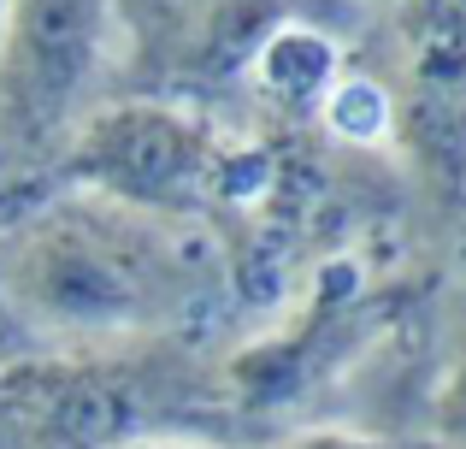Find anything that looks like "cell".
Masks as SVG:
<instances>
[{"instance_id":"1","label":"cell","mask_w":466,"mask_h":449,"mask_svg":"<svg viewBox=\"0 0 466 449\" xmlns=\"http://www.w3.org/2000/svg\"><path fill=\"white\" fill-rule=\"evenodd\" d=\"M189 290V254L171 219L130 213L89 189L42 201L0 230V320L42 337H130L171 320Z\"/></svg>"},{"instance_id":"2","label":"cell","mask_w":466,"mask_h":449,"mask_svg":"<svg viewBox=\"0 0 466 449\" xmlns=\"http://www.w3.org/2000/svg\"><path fill=\"white\" fill-rule=\"evenodd\" d=\"M59 172L66 189H89L154 219H183L225 189V148L201 118L166 101H118L71 125Z\"/></svg>"},{"instance_id":"3","label":"cell","mask_w":466,"mask_h":449,"mask_svg":"<svg viewBox=\"0 0 466 449\" xmlns=\"http://www.w3.org/2000/svg\"><path fill=\"white\" fill-rule=\"evenodd\" d=\"M113 30V0H12L0 42V148L42 154L71 137Z\"/></svg>"},{"instance_id":"4","label":"cell","mask_w":466,"mask_h":449,"mask_svg":"<svg viewBox=\"0 0 466 449\" xmlns=\"http://www.w3.org/2000/svg\"><path fill=\"white\" fill-rule=\"evenodd\" d=\"M254 77H260V89L272 95L278 107L313 113V107L325 101V89L342 77L337 71V42L308 30V24H278V30L260 42V54H254Z\"/></svg>"},{"instance_id":"5","label":"cell","mask_w":466,"mask_h":449,"mask_svg":"<svg viewBox=\"0 0 466 449\" xmlns=\"http://www.w3.org/2000/svg\"><path fill=\"white\" fill-rule=\"evenodd\" d=\"M319 118L349 142H384L390 125H396V101L372 77H337L325 89V101H319Z\"/></svg>"},{"instance_id":"6","label":"cell","mask_w":466,"mask_h":449,"mask_svg":"<svg viewBox=\"0 0 466 449\" xmlns=\"http://www.w3.org/2000/svg\"><path fill=\"white\" fill-rule=\"evenodd\" d=\"M437 438L449 449H466V349H461L455 372L443 384V403H437Z\"/></svg>"},{"instance_id":"7","label":"cell","mask_w":466,"mask_h":449,"mask_svg":"<svg viewBox=\"0 0 466 449\" xmlns=\"http://www.w3.org/2000/svg\"><path fill=\"white\" fill-rule=\"evenodd\" d=\"M272 449H413V444H384V438H360V432H296Z\"/></svg>"},{"instance_id":"8","label":"cell","mask_w":466,"mask_h":449,"mask_svg":"<svg viewBox=\"0 0 466 449\" xmlns=\"http://www.w3.org/2000/svg\"><path fill=\"white\" fill-rule=\"evenodd\" d=\"M118 449H213V444H189V438H137V444H118Z\"/></svg>"},{"instance_id":"9","label":"cell","mask_w":466,"mask_h":449,"mask_svg":"<svg viewBox=\"0 0 466 449\" xmlns=\"http://www.w3.org/2000/svg\"><path fill=\"white\" fill-rule=\"evenodd\" d=\"M6 6H12V0H0V42H6Z\"/></svg>"}]
</instances>
